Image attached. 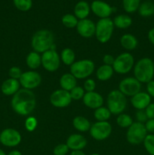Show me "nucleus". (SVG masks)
Masks as SVG:
<instances>
[{
    "label": "nucleus",
    "mask_w": 154,
    "mask_h": 155,
    "mask_svg": "<svg viewBox=\"0 0 154 155\" xmlns=\"http://www.w3.org/2000/svg\"><path fill=\"white\" fill-rule=\"evenodd\" d=\"M11 105L15 113L21 116H27L33 111L36 105V96L32 90L20 89L12 96Z\"/></svg>",
    "instance_id": "f257e3e1"
},
{
    "label": "nucleus",
    "mask_w": 154,
    "mask_h": 155,
    "mask_svg": "<svg viewBox=\"0 0 154 155\" xmlns=\"http://www.w3.org/2000/svg\"><path fill=\"white\" fill-rule=\"evenodd\" d=\"M54 41V36L52 32L42 29L33 34L31 39V46L33 51L42 54L51 48H55Z\"/></svg>",
    "instance_id": "f03ea898"
},
{
    "label": "nucleus",
    "mask_w": 154,
    "mask_h": 155,
    "mask_svg": "<svg viewBox=\"0 0 154 155\" xmlns=\"http://www.w3.org/2000/svg\"><path fill=\"white\" fill-rule=\"evenodd\" d=\"M134 78L140 83H147L154 76V62L149 58L140 59L134 67Z\"/></svg>",
    "instance_id": "7ed1b4c3"
},
{
    "label": "nucleus",
    "mask_w": 154,
    "mask_h": 155,
    "mask_svg": "<svg viewBox=\"0 0 154 155\" xmlns=\"http://www.w3.org/2000/svg\"><path fill=\"white\" fill-rule=\"evenodd\" d=\"M107 108L112 114H122L127 106V98L119 90H113L108 94L107 98Z\"/></svg>",
    "instance_id": "20e7f679"
},
{
    "label": "nucleus",
    "mask_w": 154,
    "mask_h": 155,
    "mask_svg": "<svg viewBox=\"0 0 154 155\" xmlns=\"http://www.w3.org/2000/svg\"><path fill=\"white\" fill-rule=\"evenodd\" d=\"M95 65L91 60L83 59L75 61L70 66V73L77 79L82 80L90 77L95 71Z\"/></svg>",
    "instance_id": "39448f33"
},
{
    "label": "nucleus",
    "mask_w": 154,
    "mask_h": 155,
    "mask_svg": "<svg viewBox=\"0 0 154 155\" xmlns=\"http://www.w3.org/2000/svg\"><path fill=\"white\" fill-rule=\"evenodd\" d=\"M113 20L108 18L100 19L96 24L95 36L101 43H106L111 39L114 30Z\"/></svg>",
    "instance_id": "423d86ee"
},
{
    "label": "nucleus",
    "mask_w": 154,
    "mask_h": 155,
    "mask_svg": "<svg viewBox=\"0 0 154 155\" xmlns=\"http://www.w3.org/2000/svg\"><path fill=\"white\" fill-rule=\"evenodd\" d=\"M147 136V131L143 124L134 122L128 128L126 133V139L128 143L133 145H140L143 142Z\"/></svg>",
    "instance_id": "0eeeda50"
},
{
    "label": "nucleus",
    "mask_w": 154,
    "mask_h": 155,
    "mask_svg": "<svg viewBox=\"0 0 154 155\" xmlns=\"http://www.w3.org/2000/svg\"><path fill=\"white\" fill-rule=\"evenodd\" d=\"M134 57L128 52H124L115 58L113 68L114 72L119 74H126L134 67Z\"/></svg>",
    "instance_id": "6e6552de"
},
{
    "label": "nucleus",
    "mask_w": 154,
    "mask_h": 155,
    "mask_svg": "<svg viewBox=\"0 0 154 155\" xmlns=\"http://www.w3.org/2000/svg\"><path fill=\"white\" fill-rule=\"evenodd\" d=\"M42 66L49 72H54L60 68V58L55 48H51L42 53Z\"/></svg>",
    "instance_id": "1a4fd4ad"
},
{
    "label": "nucleus",
    "mask_w": 154,
    "mask_h": 155,
    "mask_svg": "<svg viewBox=\"0 0 154 155\" xmlns=\"http://www.w3.org/2000/svg\"><path fill=\"white\" fill-rule=\"evenodd\" d=\"M91 136L97 141H104L110 136L112 126L107 121H97L92 124L89 130Z\"/></svg>",
    "instance_id": "9d476101"
},
{
    "label": "nucleus",
    "mask_w": 154,
    "mask_h": 155,
    "mask_svg": "<svg viewBox=\"0 0 154 155\" xmlns=\"http://www.w3.org/2000/svg\"><path fill=\"white\" fill-rule=\"evenodd\" d=\"M21 133L14 129H5L0 133V143L8 148L18 146L21 142Z\"/></svg>",
    "instance_id": "9b49d317"
},
{
    "label": "nucleus",
    "mask_w": 154,
    "mask_h": 155,
    "mask_svg": "<svg viewBox=\"0 0 154 155\" xmlns=\"http://www.w3.org/2000/svg\"><path fill=\"white\" fill-rule=\"evenodd\" d=\"M141 83L134 77H127L121 80L119 84V90L125 96H134L140 92Z\"/></svg>",
    "instance_id": "f8f14e48"
},
{
    "label": "nucleus",
    "mask_w": 154,
    "mask_h": 155,
    "mask_svg": "<svg viewBox=\"0 0 154 155\" xmlns=\"http://www.w3.org/2000/svg\"><path fill=\"white\" fill-rule=\"evenodd\" d=\"M21 86L24 89L32 90L37 88L42 83V77L38 72L34 71H26L23 73L22 76L19 79Z\"/></svg>",
    "instance_id": "ddd939ff"
},
{
    "label": "nucleus",
    "mask_w": 154,
    "mask_h": 155,
    "mask_svg": "<svg viewBox=\"0 0 154 155\" xmlns=\"http://www.w3.org/2000/svg\"><path fill=\"white\" fill-rule=\"evenodd\" d=\"M71 98L69 92L63 89H57L51 93L50 96V102L54 107L63 108L71 104Z\"/></svg>",
    "instance_id": "4468645a"
},
{
    "label": "nucleus",
    "mask_w": 154,
    "mask_h": 155,
    "mask_svg": "<svg viewBox=\"0 0 154 155\" xmlns=\"http://www.w3.org/2000/svg\"><path fill=\"white\" fill-rule=\"evenodd\" d=\"M91 11L97 17L102 18H108L114 11V8L112 7L110 4L101 0H95L90 5Z\"/></svg>",
    "instance_id": "2eb2a0df"
},
{
    "label": "nucleus",
    "mask_w": 154,
    "mask_h": 155,
    "mask_svg": "<svg viewBox=\"0 0 154 155\" xmlns=\"http://www.w3.org/2000/svg\"><path fill=\"white\" fill-rule=\"evenodd\" d=\"M77 33L83 38H91L95 35L96 24L90 19L79 20L76 26Z\"/></svg>",
    "instance_id": "dca6fc26"
},
{
    "label": "nucleus",
    "mask_w": 154,
    "mask_h": 155,
    "mask_svg": "<svg viewBox=\"0 0 154 155\" xmlns=\"http://www.w3.org/2000/svg\"><path fill=\"white\" fill-rule=\"evenodd\" d=\"M83 103L87 107L91 109H97L102 107L104 104V98L102 95L96 92H85L82 98Z\"/></svg>",
    "instance_id": "f3484780"
},
{
    "label": "nucleus",
    "mask_w": 154,
    "mask_h": 155,
    "mask_svg": "<svg viewBox=\"0 0 154 155\" xmlns=\"http://www.w3.org/2000/svg\"><path fill=\"white\" fill-rule=\"evenodd\" d=\"M66 144L69 150L82 151L87 145V140L82 135L75 133L68 137Z\"/></svg>",
    "instance_id": "a211bd4d"
},
{
    "label": "nucleus",
    "mask_w": 154,
    "mask_h": 155,
    "mask_svg": "<svg viewBox=\"0 0 154 155\" xmlns=\"http://www.w3.org/2000/svg\"><path fill=\"white\" fill-rule=\"evenodd\" d=\"M151 97L147 92H140L131 97V103L133 107L137 110H145L146 107L150 104Z\"/></svg>",
    "instance_id": "6ab92c4d"
},
{
    "label": "nucleus",
    "mask_w": 154,
    "mask_h": 155,
    "mask_svg": "<svg viewBox=\"0 0 154 155\" xmlns=\"http://www.w3.org/2000/svg\"><path fill=\"white\" fill-rule=\"evenodd\" d=\"M19 80L14 79L8 78L5 80L1 86V91L5 95L10 96L14 95L20 89Z\"/></svg>",
    "instance_id": "aec40b11"
},
{
    "label": "nucleus",
    "mask_w": 154,
    "mask_h": 155,
    "mask_svg": "<svg viewBox=\"0 0 154 155\" xmlns=\"http://www.w3.org/2000/svg\"><path fill=\"white\" fill-rule=\"evenodd\" d=\"M91 12V6L86 1H79L74 7V15L78 20H83L88 18Z\"/></svg>",
    "instance_id": "412c9836"
},
{
    "label": "nucleus",
    "mask_w": 154,
    "mask_h": 155,
    "mask_svg": "<svg viewBox=\"0 0 154 155\" xmlns=\"http://www.w3.org/2000/svg\"><path fill=\"white\" fill-rule=\"evenodd\" d=\"M60 85L62 89L69 92L77 86V79L71 73L64 74L60 77Z\"/></svg>",
    "instance_id": "4be33fe9"
},
{
    "label": "nucleus",
    "mask_w": 154,
    "mask_h": 155,
    "mask_svg": "<svg viewBox=\"0 0 154 155\" xmlns=\"http://www.w3.org/2000/svg\"><path fill=\"white\" fill-rule=\"evenodd\" d=\"M120 43L125 49L131 51L137 48L138 42H137V38L134 35L126 33L122 36L120 39Z\"/></svg>",
    "instance_id": "5701e85b"
},
{
    "label": "nucleus",
    "mask_w": 154,
    "mask_h": 155,
    "mask_svg": "<svg viewBox=\"0 0 154 155\" xmlns=\"http://www.w3.org/2000/svg\"><path fill=\"white\" fill-rule=\"evenodd\" d=\"M113 68L110 65L103 64L98 68L96 71V77L101 81L109 80L113 75Z\"/></svg>",
    "instance_id": "b1692460"
},
{
    "label": "nucleus",
    "mask_w": 154,
    "mask_h": 155,
    "mask_svg": "<svg viewBox=\"0 0 154 155\" xmlns=\"http://www.w3.org/2000/svg\"><path fill=\"white\" fill-rule=\"evenodd\" d=\"M74 128L79 132H88L90 130L91 124L88 120L82 116H77L72 120Z\"/></svg>",
    "instance_id": "393cba45"
},
{
    "label": "nucleus",
    "mask_w": 154,
    "mask_h": 155,
    "mask_svg": "<svg viewBox=\"0 0 154 155\" xmlns=\"http://www.w3.org/2000/svg\"><path fill=\"white\" fill-rule=\"evenodd\" d=\"M26 64L27 67L32 70H36L42 65V58L39 53L31 51L29 53L26 58Z\"/></svg>",
    "instance_id": "a878e982"
},
{
    "label": "nucleus",
    "mask_w": 154,
    "mask_h": 155,
    "mask_svg": "<svg viewBox=\"0 0 154 155\" xmlns=\"http://www.w3.org/2000/svg\"><path fill=\"white\" fill-rule=\"evenodd\" d=\"M115 27L119 29H126L132 24V19L127 15H119L113 19Z\"/></svg>",
    "instance_id": "bb28decb"
},
{
    "label": "nucleus",
    "mask_w": 154,
    "mask_h": 155,
    "mask_svg": "<svg viewBox=\"0 0 154 155\" xmlns=\"http://www.w3.org/2000/svg\"><path fill=\"white\" fill-rule=\"evenodd\" d=\"M139 15L143 18H147L154 15V4L151 2L146 1L140 3L138 8Z\"/></svg>",
    "instance_id": "cd10ccee"
},
{
    "label": "nucleus",
    "mask_w": 154,
    "mask_h": 155,
    "mask_svg": "<svg viewBox=\"0 0 154 155\" xmlns=\"http://www.w3.org/2000/svg\"><path fill=\"white\" fill-rule=\"evenodd\" d=\"M60 61H62L64 64L67 66H71L75 62V54L73 50L69 48H65L62 50L60 53Z\"/></svg>",
    "instance_id": "c85d7f7f"
},
{
    "label": "nucleus",
    "mask_w": 154,
    "mask_h": 155,
    "mask_svg": "<svg viewBox=\"0 0 154 155\" xmlns=\"http://www.w3.org/2000/svg\"><path fill=\"white\" fill-rule=\"evenodd\" d=\"M111 112L109 110L107 107H101L95 109V113H94V117L98 121H107L111 117Z\"/></svg>",
    "instance_id": "c756f323"
},
{
    "label": "nucleus",
    "mask_w": 154,
    "mask_h": 155,
    "mask_svg": "<svg viewBox=\"0 0 154 155\" xmlns=\"http://www.w3.org/2000/svg\"><path fill=\"white\" fill-rule=\"evenodd\" d=\"M140 5V0H122V7L127 13H134Z\"/></svg>",
    "instance_id": "7c9ffc66"
},
{
    "label": "nucleus",
    "mask_w": 154,
    "mask_h": 155,
    "mask_svg": "<svg viewBox=\"0 0 154 155\" xmlns=\"http://www.w3.org/2000/svg\"><path fill=\"white\" fill-rule=\"evenodd\" d=\"M62 24L67 28H74L76 27L79 20L76 17L72 14H66L62 17Z\"/></svg>",
    "instance_id": "2f4dec72"
},
{
    "label": "nucleus",
    "mask_w": 154,
    "mask_h": 155,
    "mask_svg": "<svg viewBox=\"0 0 154 155\" xmlns=\"http://www.w3.org/2000/svg\"><path fill=\"white\" fill-rule=\"evenodd\" d=\"M133 120L131 116L126 114H121L116 118V124L121 128H128L133 124Z\"/></svg>",
    "instance_id": "473e14b6"
},
{
    "label": "nucleus",
    "mask_w": 154,
    "mask_h": 155,
    "mask_svg": "<svg viewBox=\"0 0 154 155\" xmlns=\"http://www.w3.org/2000/svg\"><path fill=\"white\" fill-rule=\"evenodd\" d=\"M14 5L21 12H28L33 6L32 0H13Z\"/></svg>",
    "instance_id": "72a5a7b5"
},
{
    "label": "nucleus",
    "mask_w": 154,
    "mask_h": 155,
    "mask_svg": "<svg viewBox=\"0 0 154 155\" xmlns=\"http://www.w3.org/2000/svg\"><path fill=\"white\" fill-rule=\"evenodd\" d=\"M143 146L149 155H154V134H149L143 141Z\"/></svg>",
    "instance_id": "f704fd0d"
},
{
    "label": "nucleus",
    "mask_w": 154,
    "mask_h": 155,
    "mask_svg": "<svg viewBox=\"0 0 154 155\" xmlns=\"http://www.w3.org/2000/svg\"><path fill=\"white\" fill-rule=\"evenodd\" d=\"M69 94H70L72 100H80L83 98L85 92V89L82 87L76 86L72 90L69 91Z\"/></svg>",
    "instance_id": "c9c22d12"
},
{
    "label": "nucleus",
    "mask_w": 154,
    "mask_h": 155,
    "mask_svg": "<svg viewBox=\"0 0 154 155\" xmlns=\"http://www.w3.org/2000/svg\"><path fill=\"white\" fill-rule=\"evenodd\" d=\"M25 128L28 132H33L36 129L38 125V121L34 117H29L25 121Z\"/></svg>",
    "instance_id": "e433bc0d"
},
{
    "label": "nucleus",
    "mask_w": 154,
    "mask_h": 155,
    "mask_svg": "<svg viewBox=\"0 0 154 155\" xmlns=\"http://www.w3.org/2000/svg\"><path fill=\"white\" fill-rule=\"evenodd\" d=\"M69 151V148L66 145V144H59L57 146L54 147L53 150L54 155H66Z\"/></svg>",
    "instance_id": "4c0bfd02"
},
{
    "label": "nucleus",
    "mask_w": 154,
    "mask_h": 155,
    "mask_svg": "<svg viewBox=\"0 0 154 155\" xmlns=\"http://www.w3.org/2000/svg\"><path fill=\"white\" fill-rule=\"evenodd\" d=\"M23 73L24 72L21 71V68H18V67L14 66L9 69L8 75L9 77H10V78L19 80V79L21 78V77L22 76Z\"/></svg>",
    "instance_id": "58836bf2"
},
{
    "label": "nucleus",
    "mask_w": 154,
    "mask_h": 155,
    "mask_svg": "<svg viewBox=\"0 0 154 155\" xmlns=\"http://www.w3.org/2000/svg\"><path fill=\"white\" fill-rule=\"evenodd\" d=\"M95 88H96V83H95V81L93 79L88 78L85 81L84 88L83 89H85V91H86V92H94Z\"/></svg>",
    "instance_id": "ea45409f"
},
{
    "label": "nucleus",
    "mask_w": 154,
    "mask_h": 155,
    "mask_svg": "<svg viewBox=\"0 0 154 155\" xmlns=\"http://www.w3.org/2000/svg\"><path fill=\"white\" fill-rule=\"evenodd\" d=\"M135 117L137 122L141 123V124H144L148 120L147 116H146L144 110H137V111L136 112Z\"/></svg>",
    "instance_id": "a19ab883"
},
{
    "label": "nucleus",
    "mask_w": 154,
    "mask_h": 155,
    "mask_svg": "<svg viewBox=\"0 0 154 155\" xmlns=\"http://www.w3.org/2000/svg\"><path fill=\"white\" fill-rule=\"evenodd\" d=\"M145 112L147 116L148 120L154 119V103H150L147 107L145 108Z\"/></svg>",
    "instance_id": "79ce46f5"
},
{
    "label": "nucleus",
    "mask_w": 154,
    "mask_h": 155,
    "mask_svg": "<svg viewBox=\"0 0 154 155\" xmlns=\"http://www.w3.org/2000/svg\"><path fill=\"white\" fill-rule=\"evenodd\" d=\"M115 58L113 57L112 54H107L104 56L103 58V62H104V64L106 65H110V66L113 67V63H114Z\"/></svg>",
    "instance_id": "37998d69"
},
{
    "label": "nucleus",
    "mask_w": 154,
    "mask_h": 155,
    "mask_svg": "<svg viewBox=\"0 0 154 155\" xmlns=\"http://www.w3.org/2000/svg\"><path fill=\"white\" fill-rule=\"evenodd\" d=\"M145 127L146 131L151 133L152 134L154 133V119H149L145 123Z\"/></svg>",
    "instance_id": "c03bdc74"
},
{
    "label": "nucleus",
    "mask_w": 154,
    "mask_h": 155,
    "mask_svg": "<svg viewBox=\"0 0 154 155\" xmlns=\"http://www.w3.org/2000/svg\"><path fill=\"white\" fill-rule=\"evenodd\" d=\"M146 91L149 96L154 98V80H151L146 83Z\"/></svg>",
    "instance_id": "a18cd8bd"
},
{
    "label": "nucleus",
    "mask_w": 154,
    "mask_h": 155,
    "mask_svg": "<svg viewBox=\"0 0 154 155\" xmlns=\"http://www.w3.org/2000/svg\"><path fill=\"white\" fill-rule=\"evenodd\" d=\"M148 39H149V42L154 45V28L151 29L148 33Z\"/></svg>",
    "instance_id": "49530a36"
},
{
    "label": "nucleus",
    "mask_w": 154,
    "mask_h": 155,
    "mask_svg": "<svg viewBox=\"0 0 154 155\" xmlns=\"http://www.w3.org/2000/svg\"><path fill=\"white\" fill-rule=\"evenodd\" d=\"M7 155H23V154L18 150H12Z\"/></svg>",
    "instance_id": "de8ad7c7"
},
{
    "label": "nucleus",
    "mask_w": 154,
    "mask_h": 155,
    "mask_svg": "<svg viewBox=\"0 0 154 155\" xmlns=\"http://www.w3.org/2000/svg\"><path fill=\"white\" fill-rule=\"evenodd\" d=\"M69 155H86L82 151H72Z\"/></svg>",
    "instance_id": "09e8293b"
},
{
    "label": "nucleus",
    "mask_w": 154,
    "mask_h": 155,
    "mask_svg": "<svg viewBox=\"0 0 154 155\" xmlns=\"http://www.w3.org/2000/svg\"><path fill=\"white\" fill-rule=\"evenodd\" d=\"M0 155H7V154H6V153L2 149H1V148H0Z\"/></svg>",
    "instance_id": "8fccbe9b"
},
{
    "label": "nucleus",
    "mask_w": 154,
    "mask_h": 155,
    "mask_svg": "<svg viewBox=\"0 0 154 155\" xmlns=\"http://www.w3.org/2000/svg\"><path fill=\"white\" fill-rule=\"evenodd\" d=\"M90 155H100V154H98V153H94V154H90Z\"/></svg>",
    "instance_id": "3c124183"
},
{
    "label": "nucleus",
    "mask_w": 154,
    "mask_h": 155,
    "mask_svg": "<svg viewBox=\"0 0 154 155\" xmlns=\"http://www.w3.org/2000/svg\"><path fill=\"white\" fill-rule=\"evenodd\" d=\"M0 133H1V132H0Z\"/></svg>",
    "instance_id": "603ef678"
}]
</instances>
